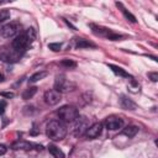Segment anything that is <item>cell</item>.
Returning a JSON list of instances; mask_svg holds the SVG:
<instances>
[{
	"instance_id": "9",
	"label": "cell",
	"mask_w": 158,
	"mask_h": 158,
	"mask_svg": "<svg viewBox=\"0 0 158 158\" xmlns=\"http://www.w3.org/2000/svg\"><path fill=\"white\" fill-rule=\"evenodd\" d=\"M104 123H105V127L107 130H112L114 131V130H118V128H121L123 126V120L121 117H118V116L111 115V116L105 118Z\"/></svg>"
},
{
	"instance_id": "6",
	"label": "cell",
	"mask_w": 158,
	"mask_h": 158,
	"mask_svg": "<svg viewBox=\"0 0 158 158\" xmlns=\"http://www.w3.org/2000/svg\"><path fill=\"white\" fill-rule=\"evenodd\" d=\"M89 120L85 116H78V118L74 121V136H81L85 133V131L89 128Z\"/></svg>"
},
{
	"instance_id": "15",
	"label": "cell",
	"mask_w": 158,
	"mask_h": 158,
	"mask_svg": "<svg viewBox=\"0 0 158 158\" xmlns=\"http://www.w3.org/2000/svg\"><path fill=\"white\" fill-rule=\"evenodd\" d=\"M46 77H47V72H46V70L36 72L35 74H32V75L30 77L28 81H30V83H36V81H38V80H41V79H43V78H46Z\"/></svg>"
},
{
	"instance_id": "16",
	"label": "cell",
	"mask_w": 158,
	"mask_h": 158,
	"mask_svg": "<svg viewBox=\"0 0 158 158\" xmlns=\"http://www.w3.org/2000/svg\"><path fill=\"white\" fill-rule=\"evenodd\" d=\"M35 144L32 143H28V142H23V141H19L16 143L12 144V148L14 149H31V147H33Z\"/></svg>"
},
{
	"instance_id": "19",
	"label": "cell",
	"mask_w": 158,
	"mask_h": 158,
	"mask_svg": "<svg viewBox=\"0 0 158 158\" xmlns=\"http://www.w3.org/2000/svg\"><path fill=\"white\" fill-rule=\"evenodd\" d=\"M116 5L121 7V11H122V14L125 15V17H126L128 21H131V22H136V17H135V16H133L131 12H128V11H127V10H126V9L122 6V4H121V2H116Z\"/></svg>"
},
{
	"instance_id": "2",
	"label": "cell",
	"mask_w": 158,
	"mask_h": 158,
	"mask_svg": "<svg viewBox=\"0 0 158 158\" xmlns=\"http://www.w3.org/2000/svg\"><path fill=\"white\" fill-rule=\"evenodd\" d=\"M46 135L53 141H60L67 135V128L64 123L59 120H52L46 126Z\"/></svg>"
},
{
	"instance_id": "24",
	"label": "cell",
	"mask_w": 158,
	"mask_h": 158,
	"mask_svg": "<svg viewBox=\"0 0 158 158\" xmlns=\"http://www.w3.org/2000/svg\"><path fill=\"white\" fill-rule=\"evenodd\" d=\"M148 77L151 78L152 81H157L158 80V74L157 73H148Z\"/></svg>"
},
{
	"instance_id": "3",
	"label": "cell",
	"mask_w": 158,
	"mask_h": 158,
	"mask_svg": "<svg viewBox=\"0 0 158 158\" xmlns=\"http://www.w3.org/2000/svg\"><path fill=\"white\" fill-rule=\"evenodd\" d=\"M58 117L59 121L62 122H74L78 116H79V111L75 106L72 105H64L58 110Z\"/></svg>"
},
{
	"instance_id": "14",
	"label": "cell",
	"mask_w": 158,
	"mask_h": 158,
	"mask_svg": "<svg viewBox=\"0 0 158 158\" xmlns=\"http://www.w3.org/2000/svg\"><path fill=\"white\" fill-rule=\"evenodd\" d=\"M48 151H49V153H51L54 158H64V153H63L57 146H54V144H49V146H48Z\"/></svg>"
},
{
	"instance_id": "22",
	"label": "cell",
	"mask_w": 158,
	"mask_h": 158,
	"mask_svg": "<svg viewBox=\"0 0 158 158\" xmlns=\"http://www.w3.org/2000/svg\"><path fill=\"white\" fill-rule=\"evenodd\" d=\"M60 47H62L60 43H49L48 44V48L52 49V51H54V52H58L60 49Z\"/></svg>"
},
{
	"instance_id": "11",
	"label": "cell",
	"mask_w": 158,
	"mask_h": 158,
	"mask_svg": "<svg viewBox=\"0 0 158 158\" xmlns=\"http://www.w3.org/2000/svg\"><path fill=\"white\" fill-rule=\"evenodd\" d=\"M120 102H121V106H122L123 109H126V110H136V109H137V105H136L131 99H128V98L125 96V95H121Z\"/></svg>"
},
{
	"instance_id": "20",
	"label": "cell",
	"mask_w": 158,
	"mask_h": 158,
	"mask_svg": "<svg viewBox=\"0 0 158 158\" xmlns=\"http://www.w3.org/2000/svg\"><path fill=\"white\" fill-rule=\"evenodd\" d=\"M10 19V11L9 10H0V22Z\"/></svg>"
},
{
	"instance_id": "4",
	"label": "cell",
	"mask_w": 158,
	"mask_h": 158,
	"mask_svg": "<svg viewBox=\"0 0 158 158\" xmlns=\"http://www.w3.org/2000/svg\"><path fill=\"white\" fill-rule=\"evenodd\" d=\"M75 88V84L69 81L64 75H58L54 80V90L63 93V91H70Z\"/></svg>"
},
{
	"instance_id": "17",
	"label": "cell",
	"mask_w": 158,
	"mask_h": 158,
	"mask_svg": "<svg viewBox=\"0 0 158 158\" xmlns=\"http://www.w3.org/2000/svg\"><path fill=\"white\" fill-rule=\"evenodd\" d=\"M75 47H77V48H89V47H95V44L91 43V42H88L86 40L79 38V40H77Z\"/></svg>"
},
{
	"instance_id": "13",
	"label": "cell",
	"mask_w": 158,
	"mask_h": 158,
	"mask_svg": "<svg viewBox=\"0 0 158 158\" xmlns=\"http://www.w3.org/2000/svg\"><path fill=\"white\" fill-rule=\"evenodd\" d=\"M109 68H111V70H112L115 74L120 75V77H123V78H131V79H132V77H131L127 72H125L121 67H117V65H114V64H109Z\"/></svg>"
},
{
	"instance_id": "25",
	"label": "cell",
	"mask_w": 158,
	"mask_h": 158,
	"mask_svg": "<svg viewBox=\"0 0 158 158\" xmlns=\"http://www.w3.org/2000/svg\"><path fill=\"white\" fill-rule=\"evenodd\" d=\"M5 107H6V102H5L4 100H0V115H1V114H4Z\"/></svg>"
},
{
	"instance_id": "26",
	"label": "cell",
	"mask_w": 158,
	"mask_h": 158,
	"mask_svg": "<svg viewBox=\"0 0 158 158\" xmlns=\"http://www.w3.org/2000/svg\"><path fill=\"white\" fill-rule=\"evenodd\" d=\"M6 152H7V148H6V146L0 143V156H4Z\"/></svg>"
},
{
	"instance_id": "18",
	"label": "cell",
	"mask_w": 158,
	"mask_h": 158,
	"mask_svg": "<svg viewBox=\"0 0 158 158\" xmlns=\"http://www.w3.org/2000/svg\"><path fill=\"white\" fill-rule=\"evenodd\" d=\"M36 93H37V88H36V86H31V88L26 89V90L22 93V98H23L25 100H28V99H31Z\"/></svg>"
},
{
	"instance_id": "12",
	"label": "cell",
	"mask_w": 158,
	"mask_h": 158,
	"mask_svg": "<svg viewBox=\"0 0 158 158\" xmlns=\"http://www.w3.org/2000/svg\"><path fill=\"white\" fill-rule=\"evenodd\" d=\"M137 133H138V127L135 126V125H130V126H127V127H125V128L122 130V135H125V136L128 137V138L135 137Z\"/></svg>"
},
{
	"instance_id": "23",
	"label": "cell",
	"mask_w": 158,
	"mask_h": 158,
	"mask_svg": "<svg viewBox=\"0 0 158 158\" xmlns=\"http://www.w3.org/2000/svg\"><path fill=\"white\" fill-rule=\"evenodd\" d=\"M0 95H1V96H4V98H7V99H11V98H14V96H15V94H14V93H11V91H2Z\"/></svg>"
},
{
	"instance_id": "21",
	"label": "cell",
	"mask_w": 158,
	"mask_h": 158,
	"mask_svg": "<svg viewBox=\"0 0 158 158\" xmlns=\"http://www.w3.org/2000/svg\"><path fill=\"white\" fill-rule=\"evenodd\" d=\"M62 65H65V67H68V68H74L77 64H75V62H73V60L64 59V60H62Z\"/></svg>"
},
{
	"instance_id": "8",
	"label": "cell",
	"mask_w": 158,
	"mask_h": 158,
	"mask_svg": "<svg viewBox=\"0 0 158 158\" xmlns=\"http://www.w3.org/2000/svg\"><path fill=\"white\" fill-rule=\"evenodd\" d=\"M43 99H44V102H46L47 105L53 106V105H57V104L60 101L62 96H60V93H59V91H57V90H54V89H49V90H46V91H44Z\"/></svg>"
},
{
	"instance_id": "1",
	"label": "cell",
	"mask_w": 158,
	"mask_h": 158,
	"mask_svg": "<svg viewBox=\"0 0 158 158\" xmlns=\"http://www.w3.org/2000/svg\"><path fill=\"white\" fill-rule=\"evenodd\" d=\"M36 38V32L33 28H27L25 32L17 35L15 37V40L12 41V49H15L19 53H22L26 51V48L32 44V42Z\"/></svg>"
},
{
	"instance_id": "5",
	"label": "cell",
	"mask_w": 158,
	"mask_h": 158,
	"mask_svg": "<svg viewBox=\"0 0 158 158\" xmlns=\"http://www.w3.org/2000/svg\"><path fill=\"white\" fill-rule=\"evenodd\" d=\"M20 30H21L20 22L12 21V22H9L5 26H2V28H1V36L4 38H11V37L16 36L20 32Z\"/></svg>"
},
{
	"instance_id": "27",
	"label": "cell",
	"mask_w": 158,
	"mask_h": 158,
	"mask_svg": "<svg viewBox=\"0 0 158 158\" xmlns=\"http://www.w3.org/2000/svg\"><path fill=\"white\" fill-rule=\"evenodd\" d=\"M2 80H4V75L0 73V81H2Z\"/></svg>"
},
{
	"instance_id": "7",
	"label": "cell",
	"mask_w": 158,
	"mask_h": 158,
	"mask_svg": "<svg viewBox=\"0 0 158 158\" xmlns=\"http://www.w3.org/2000/svg\"><path fill=\"white\" fill-rule=\"evenodd\" d=\"M20 56H21V53L16 52L15 49H6V48H1L0 49V59L2 62H6V63L17 62Z\"/></svg>"
},
{
	"instance_id": "10",
	"label": "cell",
	"mask_w": 158,
	"mask_h": 158,
	"mask_svg": "<svg viewBox=\"0 0 158 158\" xmlns=\"http://www.w3.org/2000/svg\"><path fill=\"white\" fill-rule=\"evenodd\" d=\"M102 132V123L101 122H95L93 125L89 126V128L85 131V137L89 138V139H94V138H98Z\"/></svg>"
}]
</instances>
